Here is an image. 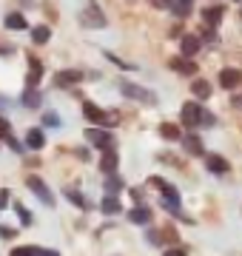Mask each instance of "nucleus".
<instances>
[{"mask_svg":"<svg viewBox=\"0 0 242 256\" xmlns=\"http://www.w3.org/2000/svg\"><path fill=\"white\" fill-rule=\"evenodd\" d=\"M120 92L131 100H140V102H148V106H157V94L148 92V88H142L137 82H120Z\"/></svg>","mask_w":242,"mask_h":256,"instance_id":"obj_1","label":"nucleus"},{"mask_svg":"<svg viewBox=\"0 0 242 256\" xmlns=\"http://www.w3.org/2000/svg\"><path fill=\"white\" fill-rule=\"evenodd\" d=\"M83 114L88 122H94V126H114L117 122V114H106L102 108H97L94 102H83Z\"/></svg>","mask_w":242,"mask_h":256,"instance_id":"obj_2","label":"nucleus"},{"mask_svg":"<svg viewBox=\"0 0 242 256\" xmlns=\"http://www.w3.org/2000/svg\"><path fill=\"white\" fill-rule=\"evenodd\" d=\"M86 140H88L92 146H97L100 151H106V148H114V137H112V134H108L102 126L88 128V131H86Z\"/></svg>","mask_w":242,"mask_h":256,"instance_id":"obj_3","label":"nucleus"},{"mask_svg":"<svg viewBox=\"0 0 242 256\" xmlns=\"http://www.w3.org/2000/svg\"><path fill=\"white\" fill-rule=\"evenodd\" d=\"M80 23H83L86 28H102L106 26V18H102V12L94 6V3H88L83 12H80Z\"/></svg>","mask_w":242,"mask_h":256,"instance_id":"obj_4","label":"nucleus"},{"mask_svg":"<svg viewBox=\"0 0 242 256\" xmlns=\"http://www.w3.org/2000/svg\"><path fill=\"white\" fill-rule=\"evenodd\" d=\"M202 114H205L202 106H196V102H186V106H182V126H186V128L202 126Z\"/></svg>","mask_w":242,"mask_h":256,"instance_id":"obj_5","label":"nucleus"},{"mask_svg":"<svg viewBox=\"0 0 242 256\" xmlns=\"http://www.w3.org/2000/svg\"><path fill=\"white\" fill-rule=\"evenodd\" d=\"M26 185H28V188H32L34 194H38V200L43 202V205H48V208L54 205V196H52V191L46 188V182H43L40 176H28V180H26Z\"/></svg>","mask_w":242,"mask_h":256,"instance_id":"obj_6","label":"nucleus"},{"mask_svg":"<svg viewBox=\"0 0 242 256\" xmlns=\"http://www.w3.org/2000/svg\"><path fill=\"white\" fill-rule=\"evenodd\" d=\"M54 82L60 88H72L77 82H83V72H77V68H63V72L54 74Z\"/></svg>","mask_w":242,"mask_h":256,"instance_id":"obj_7","label":"nucleus"},{"mask_svg":"<svg viewBox=\"0 0 242 256\" xmlns=\"http://www.w3.org/2000/svg\"><path fill=\"white\" fill-rule=\"evenodd\" d=\"M117 165H120V156H117V151L114 148H106L102 151V156H100V171L106 176L108 174H117Z\"/></svg>","mask_w":242,"mask_h":256,"instance_id":"obj_8","label":"nucleus"},{"mask_svg":"<svg viewBox=\"0 0 242 256\" xmlns=\"http://www.w3.org/2000/svg\"><path fill=\"white\" fill-rule=\"evenodd\" d=\"M168 66H171L177 74H188V77L196 72V63H194V60H186V57H171V60H168Z\"/></svg>","mask_w":242,"mask_h":256,"instance_id":"obj_9","label":"nucleus"},{"mask_svg":"<svg viewBox=\"0 0 242 256\" xmlns=\"http://www.w3.org/2000/svg\"><path fill=\"white\" fill-rule=\"evenodd\" d=\"M240 82H242V74L236 72V68H222V72H220V86H222V88H236Z\"/></svg>","mask_w":242,"mask_h":256,"instance_id":"obj_10","label":"nucleus"},{"mask_svg":"<svg viewBox=\"0 0 242 256\" xmlns=\"http://www.w3.org/2000/svg\"><path fill=\"white\" fill-rule=\"evenodd\" d=\"M205 165H208V171H214V174H228V171H231L228 160H222V156H216V154L205 156Z\"/></svg>","mask_w":242,"mask_h":256,"instance_id":"obj_11","label":"nucleus"},{"mask_svg":"<svg viewBox=\"0 0 242 256\" xmlns=\"http://www.w3.org/2000/svg\"><path fill=\"white\" fill-rule=\"evenodd\" d=\"M126 216H128L134 225H148V222H151V210H148V208H142V205H137V208H131Z\"/></svg>","mask_w":242,"mask_h":256,"instance_id":"obj_12","label":"nucleus"},{"mask_svg":"<svg viewBox=\"0 0 242 256\" xmlns=\"http://www.w3.org/2000/svg\"><path fill=\"white\" fill-rule=\"evenodd\" d=\"M180 46H182V54H186V57H194L196 52H200V46H202V40H200L196 34H186Z\"/></svg>","mask_w":242,"mask_h":256,"instance_id":"obj_13","label":"nucleus"},{"mask_svg":"<svg viewBox=\"0 0 242 256\" xmlns=\"http://www.w3.org/2000/svg\"><path fill=\"white\" fill-rule=\"evenodd\" d=\"M182 146H186L188 154H194V156H202L205 154V148H202V140L194 137V134H188V137H182Z\"/></svg>","mask_w":242,"mask_h":256,"instance_id":"obj_14","label":"nucleus"},{"mask_svg":"<svg viewBox=\"0 0 242 256\" xmlns=\"http://www.w3.org/2000/svg\"><path fill=\"white\" fill-rule=\"evenodd\" d=\"M202 20H205V26L216 28L220 26V20H222V9H220V6H208V9L202 12Z\"/></svg>","mask_w":242,"mask_h":256,"instance_id":"obj_15","label":"nucleus"},{"mask_svg":"<svg viewBox=\"0 0 242 256\" xmlns=\"http://www.w3.org/2000/svg\"><path fill=\"white\" fill-rule=\"evenodd\" d=\"M100 210L102 214H120L122 205H120V200H117L114 194H108V196H102L100 200Z\"/></svg>","mask_w":242,"mask_h":256,"instance_id":"obj_16","label":"nucleus"},{"mask_svg":"<svg viewBox=\"0 0 242 256\" xmlns=\"http://www.w3.org/2000/svg\"><path fill=\"white\" fill-rule=\"evenodd\" d=\"M191 92H194L196 100H208V97H211V82L208 80H194L191 82Z\"/></svg>","mask_w":242,"mask_h":256,"instance_id":"obj_17","label":"nucleus"},{"mask_svg":"<svg viewBox=\"0 0 242 256\" xmlns=\"http://www.w3.org/2000/svg\"><path fill=\"white\" fill-rule=\"evenodd\" d=\"M43 142H46V137H43V131H40V128H32V131L26 134V146L28 148H34V151H38V148H43Z\"/></svg>","mask_w":242,"mask_h":256,"instance_id":"obj_18","label":"nucleus"},{"mask_svg":"<svg viewBox=\"0 0 242 256\" xmlns=\"http://www.w3.org/2000/svg\"><path fill=\"white\" fill-rule=\"evenodd\" d=\"M191 6H194V0H174L171 3V9H174L177 18H188L191 14Z\"/></svg>","mask_w":242,"mask_h":256,"instance_id":"obj_19","label":"nucleus"},{"mask_svg":"<svg viewBox=\"0 0 242 256\" xmlns=\"http://www.w3.org/2000/svg\"><path fill=\"white\" fill-rule=\"evenodd\" d=\"M6 28H14V32H20V28H26V18L23 14H18V12H12V14H6Z\"/></svg>","mask_w":242,"mask_h":256,"instance_id":"obj_20","label":"nucleus"},{"mask_svg":"<svg viewBox=\"0 0 242 256\" xmlns=\"http://www.w3.org/2000/svg\"><path fill=\"white\" fill-rule=\"evenodd\" d=\"M23 106H26V108H38L40 106V92L38 88H26V94H23Z\"/></svg>","mask_w":242,"mask_h":256,"instance_id":"obj_21","label":"nucleus"},{"mask_svg":"<svg viewBox=\"0 0 242 256\" xmlns=\"http://www.w3.org/2000/svg\"><path fill=\"white\" fill-rule=\"evenodd\" d=\"M48 37H52V32H48V26H34V32H32V40H34L38 46H43V43H48Z\"/></svg>","mask_w":242,"mask_h":256,"instance_id":"obj_22","label":"nucleus"},{"mask_svg":"<svg viewBox=\"0 0 242 256\" xmlns=\"http://www.w3.org/2000/svg\"><path fill=\"white\" fill-rule=\"evenodd\" d=\"M160 134H162L166 140H180V137H182V134H180V128L171 126V122H162V126H160Z\"/></svg>","mask_w":242,"mask_h":256,"instance_id":"obj_23","label":"nucleus"},{"mask_svg":"<svg viewBox=\"0 0 242 256\" xmlns=\"http://www.w3.org/2000/svg\"><path fill=\"white\" fill-rule=\"evenodd\" d=\"M66 196H68V202H72V205H77V208H86L83 194H77L74 188H68V191H66Z\"/></svg>","mask_w":242,"mask_h":256,"instance_id":"obj_24","label":"nucleus"},{"mask_svg":"<svg viewBox=\"0 0 242 256\" xmlns=\"http://www.w3.org/2000/svg\"><path fill=\"white\" fill-rule=\"evenodd\" d=\"M106 188H108V191H120L122 188V182H120V176H114V174H108V180H106Z\"/></svg>","mask_w":242,"mask_h":256,"instance_id":"obj_25","label":"nucleus"},{"mask_svg":"<svg viewBox=\"0 0 242 256\" xmlns=\"http://www.w3.org/2000/svg\"><path fill=\"white\" fill-rule=\"evenodd\" d=\"M34 254H38V248H32V245H23V248L12 250V256H34Z\"/></svg>","mask_w":242,"mask_h":256,"instance_id":"obj_26","label":"nucleus"},{"mask_svg":"<svg viewBox=\"0 0 242 256\" xmlns=\"http://www.w3.org/2000/svg\"><path fill=\"white\" fill-rule=\"evenodd\" d=\"M106 60H112V63H114V66H120V68H134L131 63H126V60H120V57H114L112 52H106Z\"/></svg>","mask_w":242,"mask_h":256,"instance_id":"obj_27","label":"nucleus"},{"mask_svg":"<svg viewBox=\"0 0 242 256\" xmlns=\"http://www.w3.org/2000/svg\"><path fill=\"white\" fill-rule=\"evenodd\" d=\"M43 122H46V126H52V128H60V117H57L54 111H48L46 117H43Z\"/></svg>","mask_w":242,"mask_h":256,"instance_id":"obj_28","label":"nucleus"},{"mask_svg":"<svg viewBox=\"0 0 242 256\" xmlns=\"http://www.w3.org/2000/svg\"><path fill=\"white\" fill-rule=\"evenodd\" d=\"M18 214H20V222H23V225H32V214H28L23 205H18Z\"/></svg>","mask_w":242,"mask_h":256,"instance_id":"obj_29","label":"nucleus"},{"mask_svg":"<svg viewBox=\"0 0 242 256\" xmlns=\"http://www.w3.org/2000/svg\"><path fill=\"white\" fill-rule=\"evenodd\" d=\"M6 146H9L12 151H18V154H23V146H20V142H18V140H14V137H12V134H9V137H6Z\"/></svg>","mask_w":242,"mask_h":256,"instance_id":"obj_30","label":"nucleus"},{"mask_svg":"<svg viewBox=\"0 0 242 256\" xmlns=\"http://www.w3.org/2000/svg\"><path fill=\"white\" fill-rule=\"evenodd\" d=\"M171 3L174 0H151V6H157V9H171Z\"/></svg>","mask_w":242,"mask_h":256,"instance_id":"obj_31","label":"nucleus"},{"mask_svg":"<svg viewBox=\"0 0 242 256\" xmlns=\"http://www.w3.org/2000/svg\"><path fill=\"white\" fill-rule=\"evenodd\" d=\"M214 122H216V117L211 114V111H205L202 114V126H214Z\"/></svg>","mask_w":242,"mask_h":256,"instance_id":"obj_32","label":"nucleus"},{"mask_svg":"<svg viewBox=\"0 0 242 256\" xmlns=\"http://www.w3.org/2000/svg\"><path fill=\"white\" fill-rule=\"evenodd\" d=\"M0 137L3 140L9 137V122H6V120H0Z\"/></svg>","mask_w":242,"mask_h":256,"instance_id":"obj_33","label":"nucleus"},{"mask_svg":"<svg viewBox=\"0 0 242 256\" xmlns=\"http://www.w3.org/2000/svg\"><path fill=\"white\" fill-rule=\"evenodd\" d=\"M146 239H148L151 245H160V234H157V230H151V234H146Z\"/></svg>","mask_w":242,"mask_h":256,"instance_id":"obj_34","label":"nucleus"},{"mask_svg":"<svg viewBox=\"0 0 242 256\" xmlns=\"http://www.w3.org/2000/svg\"><path fill=\"white\" fill-rule=\"evenodd\" d=\"M9 205V191H0V210Z\"/></svg>","mask_w":242,"mask_h":256,"instance_id":"obj_35","label":"nucleus"},{"mask_svg":"<svg viewBox=\"0 0 242 256\" xmlns=\"http://www.w3.org/2000/svg\"><path fill=\"white\" fill-rule=\"evenodd\" d=\"M34 256H60V254H57V250H43V248H38V254Z\"/></svg>","mask_w":242,"mask_h":256,"instance_id":"obj_36","label":"nucleus"},{"mask_svg":"<svg viewBox=\"0 0 242 256\" xmlns=\"http://www.w3.org/2000/svg\"><path fill=\"white\" fill-rule=\"evenodd\" d=\"M166 256H186V250H180V248H171V250H166Z\"/></svg>","mask_w":242,"mask_h":256,"instance_id":"obj_37","label":"nucleus"},{"mask_svg":"<svg viewBox=\"0 0 242 256\" xmlns=\"http://www.w3.org/2000/svg\"><path fill=\"white\" fill-rule=\"evenodd\" d=\"M231 106H236V108H242V97H234V100H231Z\"/></svg>","mask_w":242,"mask_h":256,"instance_id":"obj_38","label":"nucleus"},{"mask_svg":"<svg viewBox=\"0 0 242 256\" xmlns=\"http://www.w3.org/2000/svg\"><path fill=\"white\" fill-rule=\"evenodd\" d=\"M236 3H240V0H236Z\"/></svg>","mask_w":242,"mask_h":256,"instance_id":"obj_39","label":"nucleus"}]
</instances>
